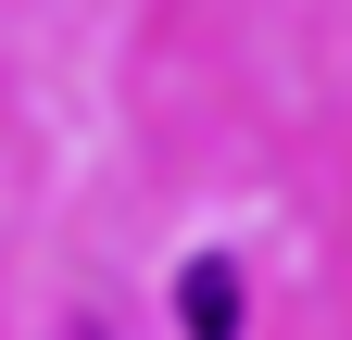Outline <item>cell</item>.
<instances>
[{"label":"cell","instance_id":"cell-1","mask_svg":"<svg viewBox=\"0 0 352 340\" xmlns=\"http://www.w3.org/2000/svg\"><path fill=\"white\" fill-rule=\"evenodd\" d=\"M176 328L189 340H239V265L227 252H201V265L176 277Z\"/></svg>","mask_w":352,"mask_h":340}]
</instances>
